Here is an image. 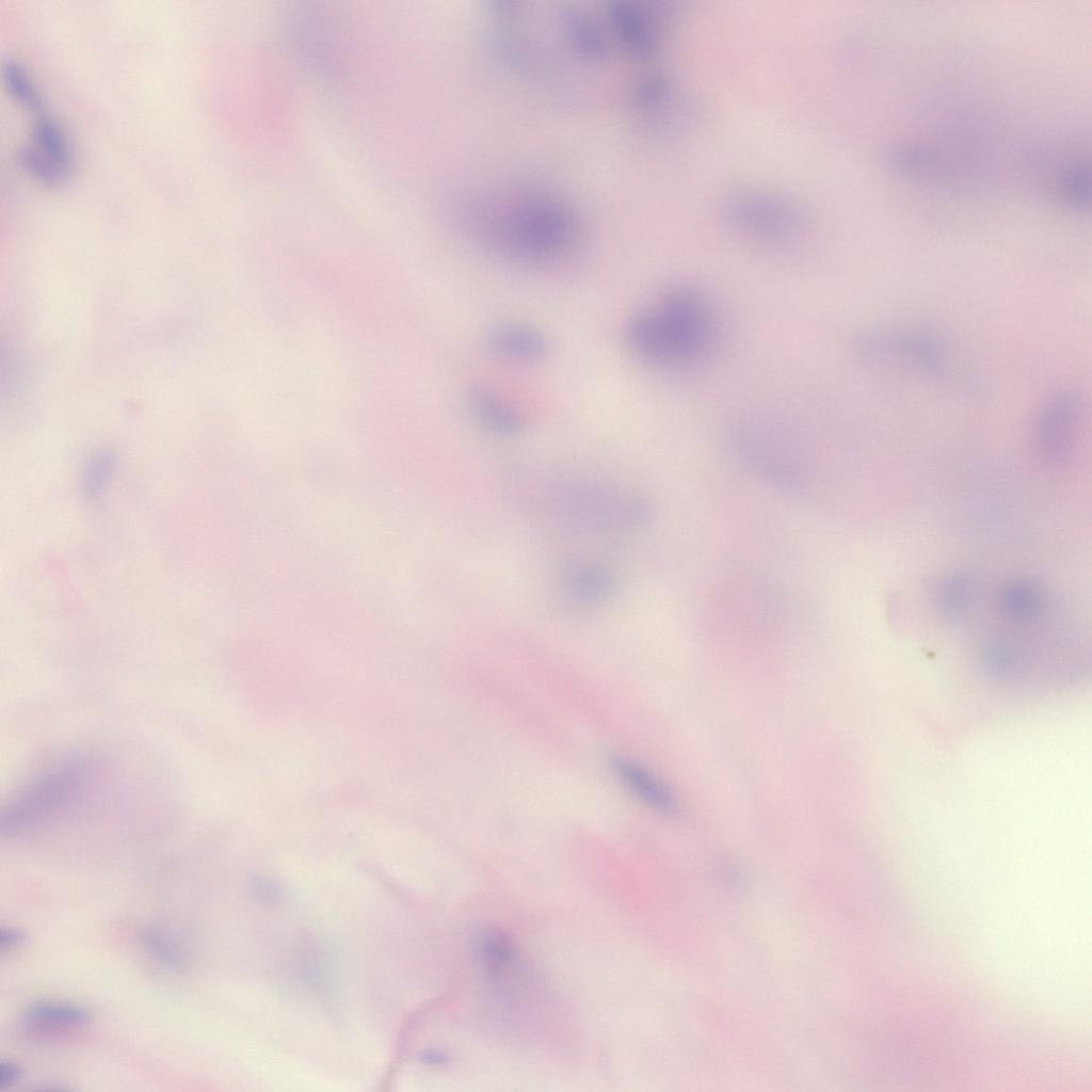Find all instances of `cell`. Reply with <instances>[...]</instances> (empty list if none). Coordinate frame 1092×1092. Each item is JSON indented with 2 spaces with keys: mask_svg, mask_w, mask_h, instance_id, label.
<instances>
[{
  "mask_svg": "<svg viewBox=\"0 0 1092 1092\" xmlns=\"http://www.w3.org/2000/svg\"><path fill=\"white\" fill-rule=\"evenodd\" d=\"M459 220L486 248L530 266L564 258L579 236L578 219L571 206L533 188L473 192L459 204Z\"/></svg>",
  "mask_w": 1092,
  "mask_h": 1092,
  "instance_id": "6da1fadb",
  "label": "cell"
},
{
  "mask_svg": "<svg viewBox=\"0 0 1092 1092\" xmlns=\"http://www.w3.org/2000/svg\"><path fill=\"white\" fill-rule=\"evenodd\" d=\"M534 504L557 524L580 532L620 534L645 527L653 518L648 499L599 479L566 473L537 478Z\"/></svg>",
  "mask_w": 1092,
  "mask_h": 1092,
  "instance_id": "7a4b0ae2",
  "label": "cell"
},
{
  "mask_svg": "<svg viewBox=\"0 0 1092 1092\" xmlns=\"http://www.w3.org/2000/svg\"><path fill=\"white\" fill-rule=\"evenodd\" d=\"M98 766L92 755H69L26 783L3 807L2 837L29 835L69 815L87 797Z\"/></svg>",
  "mask_w": 1092,
  "mask_h": 1092,
  "instance_id": "3957f363",
  "label": "cell"
},
{
  "mask_svg": "<svg viewBox=\"0 0 1092 1092\" xmlns=\"http://www.w3.org/2000/svg\"><path fill=\"white\" fill-rule=\"evenodd\" d=\"M722 213L732 229L772 245L794 243L808 228V216L802 205L788 195L764 188L733 191L723 202Z\"/></svg>",
  "mask_w": 1092,
  "mask_h": 1092,
  "instance_id": "277c9868",
  "label": "cell"
},
{
  "mask_svg": "<svg viewBox=\"0 0 1092 1092\" xmlns=\"http://www.w3.org/2000/svg\"><path fill=\"white\" fill-rule=\"evenodd\" d=\"M729 450L754 476L787 492L807 484L801 461L775 428L757 419L737 422L728 435Z\"/></svg>",
  "mask_w": 1092,
  "mask_h": 1092,
  "instance_id": "5b68a950",
  "label": "cell"
},
{
  "mask_svg": "<svg viewBox=\"0 0 1092 1092\" xmlns=\"http://www.w3.org/2000/svg\"><path fill=\"white\" fill-rule=\"evenodd\" d=\"M670 347L672 364L704 356L717 336V321L707 299L697 289L670 288L656 307Z\"/></svg>",
  "mask_w": 1092,
  "mask_h": 1092,
  "instance_id": "8992f818",
  "label": "cell"
},
{
  "mask_svg": "<svg viewBox=\"0 0 1092 1092\" xmlns=\"http://www.w3.org/2000/svg\"><path fill=\"white\" fill-rule=\"evenodd\" d=\"M857 354L871 362H898L927 372H937L945 363L942 341L925 331L873 328L855 341Z\"/></svg>",
  "mask_w": 1092,
  "mask_h": 1092,
  "instance_id": "52a82bcc",
  "label": "cell"
},
{
  "mask_svg": "<svg viewBox=\"0 0 1092 1092\" xmlns=\"http://www.w3.org/2000/svg\"><path fill=\"white\" fill-rule=\"evenodd\" d=\"M1082 400L1073 391L1057 394L1041 408L1033 430L1039 454L1050 463L1066 461L1076 447L1082 418Z\"/></svg>",
  "mask_w": 1092,
  "mask_h": 1092,
  "instance_id": "ba28073f",
  "label": "cell"
},
{
  "mask_svg": "<svg viewBox=\"0 0 1092 1092\" xmlns=\"http://www.w3.org/2000/svg\"><path fill=\"white\" fill-rule=\"evenodd\" d=\"M1041 187L1058 205L1082 212L1090 205V164L1082 155L1039 152L1032 158Z\"/></svg>",
  "mask_w": 1092,
  "mask_h": 1092,
  "instance_id": "9c48e42d",
  "label": "cell"
},
{
  "mask_svg": "<svg viewBox=\"0 0 1092 1092\" xmlns=\"http://www.w3.org/2000/svg\"><path fill=\"white\" fill-rule=\"evenodd\" d=\"M605 16L619 46L629 55L647 58L658 49L660 32L652 7L636 0H610Z\"/></svg>",
  "mask_w": 1092,
  "mask_h": 1092,
  "instance_id": "30bf717a",
  "label": "cell"
},
{
  "mask_svg": "<svg viewBox=\"0 0 1092 1092\" xmlns=\"http://www.w3.org/2000/svg\"><path fill=\"white\" fill-rule=\"evenodd\" d=\"M561 596L572 607L592 609L605 605L614 595L616 579L606 566L590 561L568 563L559 579Z\"/></svg>",
  "mask_w": 1092,
  "mask_h": 1092,
  "instance_id": "8fae6325",
  "label": "cell"
},
{
  "mask_svg": "<svg viewBox=\"0 0 1092 1092\" xmlns=\"http://www.w3.org/2000/svg\"><path fill=\"white\" fill-rule=\"evenodd\" d=\"M92 1022V1014L78 1005L62 1001H39L28 1006L20 1016L22 1030L35 1039L73 1035Z\"/></svg>",
  "mask_w": 1092,
  "mask_h": 1092,
  "instance_id": "7c38bea8",
  "label": "cell"
},
{
  "mask_svg": "<svg viewBox=\"0 0 1092 1092\" xmlns=\"http://www.w3.org/2000/svg\"><path fill=\"white\" fill-rule=\"evenodd\" d=\"M610 765L623 784L645 805L665 815L676 813L674 794L646 767L624 756H612Z\"/></svg>",
  "mask_w": 1092,
  "mask_h": 1092,
  "instance_id": "4fadbf2b",
  "label": "cell"
},
{
  "mask_svg": "<svg viewBox=\"0 0 1092 1092\" xmlns=\"http://www.w3.org/2000/svg\"><path fill=\"white\" fill-rule=\"evenodd\" d=\"M488 350L504 359L532 362L543 357L548 349L544 334L525 324H500L486 335Z\"/></svg>",
  "mask_w": 1092,
  "mask_h": 1092,
  "instance_id": "5bb4252c",
  "label": "cell"
},
{
  "mask_svg": "<svg viewBox=\"0 0 1092 1092\" xmlns=\"http://www.w3.org/2000/svg\"><path fill=\"white\" fill-rule=\"evenodd\" d=\"M468 406L475 420L493 435L511 437L525 429L523 415L486 387H476L468 395Z\"/></svg>",
  "mask_w": 1092,
  "mask_h": 1092,
  "instance_id": "9a60e30c",
  "label": "cell"
},
{
  "mask_svg": "<svg viewBox=\"0 0 1092 1092\" xmlns=\"http://www.w3.org/2000/svg\"><path fill=\"white\" fill-rule=\"evenodd\" d=\"M975 579L967 574H950L943 577L935 588V600L946 619L958 621L966 615L976 598Z\"/></svg>",
  "mask_w": 1092,
  "mask_h": 1092,
  "instance_id": "2e32d148",
  "label": "cell"
},
{
  "mask_svg": "<svg viewBox=\"0 0 1092 1092\" xmlns=\"http://www.w3.org/2000/svg\"><path fill=\"white\" fill-rule=\"evenodd\" d=\"M37 149L41 150L67 179L74 170L73 155L58 121L49 115L35 119L32 128Z\"/></svg>",
  "mask_w": 1092,
  "mask_h": 1092,
  "instance_id": "e0dca14e",
  "label": "cell"
},
{
  "mask_svg": "<svg viewBox=\"0 0 1092 1092\" xmlns=\"http://www.w3.org/2000/svg\"><path fill=\"white\" fill-rule=\"evenodd\" d=\"M140 941L146 953L159 965L174 971L186 970L189 958L184 947L168 932L151 927L142 931Z\"/></svg>",
  "mask_w": 1092,
  "mask_h": 1092,
  "instance_id": "ac0fdd59",
  "label": "cell"
},
{
  "mask_svg": "<svg viewBox=\"0 0 1092 1092\" xmlns=\"http://www.w3.org/2000/svg\"><path fill=\"white\" fill-rule=\"evenodd\" d=\"M2 73L9 92L17 101L31 111L42 108V97L20 63L6 60Z\"/></svg>",
  "mask_w": 1092,
  "mask_h": 1092,
  "instance_id": "d6986e66",
  "label": "cell"
},
{
  "mask_svg": "<svg viewBox=\"0 0 1092 1092\" xmlns=\"http://www.w3.org/2000/svg\"><path fill=\"white\" fill-rule=\"evenodd\" d=\"M16 158L23 170L46 186L57 187L65 180L54 164L36 147H20Z\"/></svg>",
  "mask_w": 1092,
  "mask_h": 1092,
  "instance_id": "ffe728a7",
  "label": "cell"
},
{
  "mask_svg": "<svg viewBox=\"0 0 1092 1092\" xmlns=\"http://www.w3.org/2000/svg\"><path fill=\"white\" fill-rule=\"evenodd\" d=\"M671 94L669 80L657 74L647 75L635 87V100L643 110H655L667 102Z\"/></svg>",
  "mask_w": 1092,
  "mask_h": 1092,
  "instance_id": "44dd1931",
  "label": "cell"
},
{
  "mask_svg": "<svg viewBox=\"0 0 1092 1092\" xmlns=\"http://www.w3.org/2000/svg\"><path fill=\"white\" fill-rule=\"evenodd\" d=\"M114 471V460L108 453L93 457L84 471V488L90 496H96L107 486Z\"/></svg>",
  "mask_w": 1092,
  "mask_h": 1092,
  "instance_id": "7402d4cb",
  "label": "cell"
},
{
  "mask_svg": "<svg viewBox=\"0 0 1092 1092\" xmlns=\"http://www.w3.org/2000/svg\"><path fill=\"white\" fill-rule=\"evenodd\" d=\"M27 940L26 933L15 927H2L0 931V949L11 950L21 946Z\"/></svg>",
  "mask_w": 1092,
  "mask_h": 1092,
  "instance_id": "603a6c76",
  "label": "cell"
},
{
  "mask_svg": "<svg viewBox=\"0 0 1092 1092\" xmlns=\"http://www.w3.org/2000/svg\"><path fill=\"white\" fill-rule=\"evenodd\" d=\"M22 1075V1069L13 1061H2L0 1063V1090H4L13 1086Z\"/></svg>",
  "mask_w": 1092,
  "mask_h": 1092,
  "instance_id": "cb8c5ba5",
  "label": "cell"
}]
</instances>
